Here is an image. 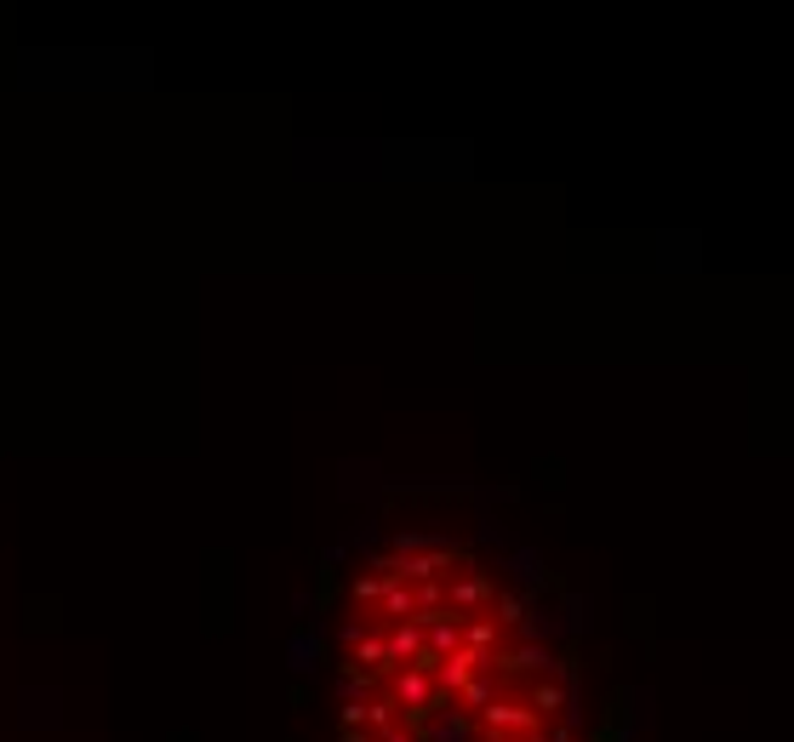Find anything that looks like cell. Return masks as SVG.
Listing matches in <instances>:
<instances>
[{
    "instance_id": "cell-1",
    "label": "cell",
    "mask_w": 794,
    "mask_h": 742,
    "mask_svg": "<svg viewBox=\"0 0 794 742\" xmlns=\"http://www.w3.org/2000/svg\"><path fill=\"white\" fill-rule=\"evenodd\" d=\"M417 651H424V628H417V623H394V628H389V639H383L389 669H394V662H406V669H412Z\"/></svg>"
},
{
    "instance_id": "cell-2",
    "label": "cell",
    "mask_w": 794,
    "mask_h": 742,
    "mask_svg": "<svg viewBox=\"0 0 794 742\" xmlns=\"http://www.w3.org/2000/svg\"><path fill=\"white\" fill-rule=\"evenodd\" d=\"M412 617H417V594L401 582H389L383 588V623H412Z\"/></svg>"
},
{
    "instance_id": "cell-3",
    "label": "cell",
    "mask_w": 794,
    "mask_h": 742,
    "mask_svg": "<svg viewBox=\"0 0 794 742\" xmlns=\"http://www.w3.org/2000/svg\"><path fill=\"white\" fill-rule=\"evenodd\" d=\"M481 720H486L491 731H526V726H532V714H526V708H514V703H486V708H481Z\"/></svg>"
},
{
    "instance_id": "cell-4",
    "label": "cell",
    "mask_w": 794,
    "mask_h": 742,
    "mask_svg": "<svg viewBox=\"0 0 794 742\" xmlns=\"http://www.w3.org/2000/svg\"><path fill=\"white\" fill-rule=\"evenodd\" d=\"M486 594H491V582H486V577H463V582L452 588V617H458V611L486 605Z\"/></svg>"
},
{
    "instance_id": "cell-5",
    "label": "cell",
    "mask_w": 794,
    "mask_h": 742,
    "mask_svg": "<svg viewBox=\"0 0 794 742\" xmlns=\"http://www.w3.org/2000/svg\"><path fill=\"white\" fill-rule=\"evenodd\" d=\"M458 697H463V703H469V708H486V703H491V685H486V680H481V674H475V680H469V685H463V691H458Z\"/></svg>"
},
{
    "instance_id": "cell-6",
    "label": "cell",
    "mask_w": 794,
    "mask_h": 742,
    "mask_svg": "<svg viewBox=\"0 0 794 742\" xmlns=\"http://www.w3.org/2000/svg\"><path fill=\"white\" fill-rule=\"evenodd\" d=\"M560 703H566V691H560V685H537V708H543V714H555Z\"/></svg>"
},
{
    "instance_id": "cell-7",
    "label": "cell",
    "mask_w": 794,
    "mask_h": 742,
    "mask_svg": "<svg viewBox=\"0 0 794 742\" xmlns=\"http://www.w3.org/2000/svg\"><path fill=\"white\" fill-rule=\"evenodd\" d=\"M349 742H371V737H366V731H349Z\"/></svg>"
}]
</instances>
